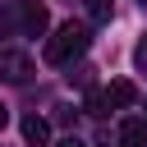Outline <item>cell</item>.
Masks as SVG:
<instances>
[{
	"instance_id": "obj_8",
	"label": "cell",
	"mask_w": 147,
	"mask_h": 147,
	"mask_svg": "<svg viewBox=\"0 0 147 147\" xmlns=\"http://www.w3.org/2000/svg\"><path fill=\"white\" fill-rule=\"evenodd\" d=\"M106 92H87V115H106Z\"/></svg>"
},
{
	"instance_id": "obj_5",
	"label": "cell",
	"mask_w": 147,
	"mask_h": 147,
	"mask_svg": "<svg viewBox=\"0 0 147 147\" xmlns=\"http://www.w3.org/2000/svg\"><path fill=\"white\" fill-rule=\"evenodd\" d=\"M119 147H147V119H124L119 124Z\"/></svg>"
},
{
	"instance_id": "obj_6",
	"label": "cell",
	"mask_w": 147,
	"mask_h": 147,
	"mask_svg": "<svg viewBox=\"0 0 147 147\" xmlns=\"http://www.w3.org/2000/svg\"><path fill=\"white\" fill-rule=\"evenodd\" d=\"M23 28H28V32H37V37L46 32V9H41L37 0H28V5H23Z\"/></svg>"
},
{
	"instance_id": "obj_12",
	"label": "cell",
	"mask_w": 147,
	"mask_h": 147,
	"mask_svg": "<svg viewBox=\"0 0 147 147\" xmlns=\"http://www.w3.org/2000/svg\"><path fill=\"white\" fill-rule=\"evenodd\" d=\"M142 5H147V0H142Z\"/></svg>"
},
{
	"instance_id": "obj_7",
	"label": "cell",
	"mask_w": 147,
	"mask_h": 147,
	"mask_svg": "<svg viewBox=\"0 0 147 147\" xmlns=\"http://www.w3.org/2000/svg\"><path fill=\"white\" fill-rule=\"evenodd\" d=\"M87 18L92 23H110L115 18V0H87Z\"/></svg>"
},
{
	"instance_id": "obj_3",
	"label": "cell",
	"mask_w": 147,
	"mask_h": 147,
	"mask_svg": "<svg viewBox=\"0 0 147 147\" xmlns=\"http://www.w3.org/2000/svg\"><path fill=\"white\" fill-rule=\"evenodd\" d=\"M23 142H28V147H46V142H51V124H46L41 115H28V119H23Z\"/></svg>"
},
{
	"instance_id": "obj_10",
	"label": "cell",
	"mask_w": 147,
	"mask_h": 147,
	"mask_svg": "<svg viewBox=\"0 0 147 147\" xmlns=\"http://www.w3.org/2000/svg\"><path fill=\"white\" fill-rule=\"evenodd\" d=\"M55 147H83V142H78V138H60Z\"/></svg>"
},
{
	"instance_id": "obj_4",
	"label": "cell",
	"mask_w": 147,
	"mask_h": 147,
	"mask_svg": "<svg viewBox=\"0 0 147 147\" xmlns=\"http://www.w3.org/2000/svg\"><path fill=\"white\" fill-rule=\"evenodd\" d=\"M106 101H110V106H133V101H138V87H133L129 78H110V87H106Z\"/></svg>"
},
{
	"instance_id": "obj_11",
	"label": "cell",
	"mask_w": 147,
	"mask_h": 147,
	"mask_svg": "<svg viewBox=\"0 0 147 147\" xmlns=\"http://www.w3.org/2000/svg\"><path fill=\"white\" fill-rule=\"evenodd\" d=\"M5 124H9V110H5V106H0V129H5Z\"/></svg>"
},
{
	"instance_id": "obj_2",
	"label": "cell",
	"mask_w": 147,
	"mask_h": 147,
	"mask_svg": "<svg viewBox=\"0 0 147 147\" xmlns=\"http://www.w3.org/2000/svg\"><path fill=\"white\" fill-rule=\"evenodd\" d=\"M0 78L5 83H28L32 78V60L23 51H0Z\"/></svg>"
},
{
	"instance_id": "obj_1",
	"label": "cell",
	"mask_w": 147,
	"mask_h": 147,
	"mask_svg": "<svg viewBox=\"0 0 147 147\" xmlns=\"http://www.w3.org/2000/svg\"><path fill=\"white\" fill-rule=\"evenodd\" d=\"M87 41H92V32H87V23H60L55 28V37L46 41V64H69L74 55H83L87 51Z\"/></svg>"
},
{
	"instance_id": "obj_9",
	"label": "cell",
	"mask_w": 147,
	"mask_h": 147,
	"mask_svg": "<svg viewBox=\"0 0 147 147\" xmlns=\"http://www.w3.org/2000/svg\"><path fill=\"white\" fill-rule=\"evenodd\" d=\"M133 64H138V69H142V74H147V37H142V41H138V46H133Z\"/></svg>"
}]
</instances>
